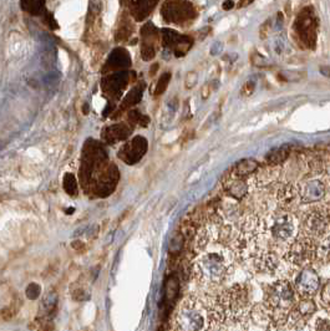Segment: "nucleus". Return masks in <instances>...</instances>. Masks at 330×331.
Returning a JSON list of instances; mask_svg holds the SVG:
<instances>
[{
	"mask_svg": "<svg viewBox=\"0 0 330 331\" xmlns=\"http://www.w3.org/2000/svg\"><path fill=\"white\" fill-rule=\"evenodd\" d=\"M193 265V275L205 287H217L227 279L232 270L234 253L231 247L223 244L222 249L212 252L202 250Z\"/></svg>",
	"mask_w": 330,
	"mask_h": 331,
	"instance_id": "1",
	"label": "nucleus"
},
{
	"mask_svg": "<svg viewBox=\"0 0 330 331\" xmlns=\"http://www.w3.org/2000/svg\"><path fill=\"white\" fill-rule=\"evenodd\" d=\"M140 98H141V88L136 87V88H133V90L131 91L130 93H128V96L126 97L125 102H123V103H125V106L135 105V103L137 102Z\"/></svg>",
	"mask_w": 330,
	"mask_h": 331,
	"instance_id": "20",
	"label": "nucleus"
},
{
	"mask_svg": "<svg viewBox=\"0 0 330 331\" xmlns=\"http://www.w3.org/2000/svg\"><path fill=\"white\" fill-rule=\"evenodd\" d=\"M301 233L321 241L330 234V212L324 207H313L302 216Z\"/></svg>",
	"mask_w": 330,
	"mask_h": 331,
	"instance_id": "5",
	"label": "nucleus"
},
{
	"mask_svg": "<svg viewBox=\"0 0 330 331\" xmlns=\"http://www.w3.org/2000/svg\"><path fill=\"white\" fill-rule=\"evenodd\" d=\"M201 92H202L203 100H207V98L210 97L211 93H212V86H211L210 83H206V85L203 86V88H202V91H201Z\"/></svg>",
	"mask_w": 330,
	"mask_h": 331,
	"instance_id": "24",
	"label": "nucleus"
},
{
	"mask_svg": "<svg viewBox=\"0 0 330 331\" xmlns=\"http://www.w3.org/2000/svg\"><path fill=\"white\" fill-rule=\"evenodd\" d=\"M284 259L296 267H308L318 259V241L299 233L288 246Z\"/></svg>",
	"mask_w": 330,
	"mask_h": 331,
	"instance_id": "4",
	"label": "nucleus"
},
{
	"mask_svg": "<svg viewBox=\"0 0 330 331\" xmlns=\"http://www.w3.org/2000/svg\"><path fill=\"white\" fill-rule=\"evenodd\" d=\"M259 167L261 166H259V163L257 162L256 160L247 158V160L237 162L233 168L231 169V174L237 177H243V178H248V177L252 176L253 173H257Z\"/></svg>",
	"mask_w": 330,
	"mask_h": 331,
	"instance_id": "11",
	"label": "nucleus"
},
{
	"mask_svg": "<svg viewBox=\"0 0 330 331\" xmlns=\"http://www.w3.org/2000/svg\"><path fill=\"white\" fill-rule=\"evenodd\" d=\"M146 151H147V141L143 137H136L122 148L121 157H122L123 161L132 165L145 155Z\"/></svg>",
	"mask_w": 330,
	"mask_h": 331,
	"instance_id": "10",
	"label": "nucleus"
},
{
	"mask_svg": "<svg viewBox=\"0 0 330 331\" xmlns=\"http://www.w3.org/2000/svg\"><path fill=\"white\" fill-rule=\"evenodd\" d=\"M211 299V298H210ZM210 299L207 302L197 297H188L183 300L173 318V329L182 331H198L206 329L208 324Z\"/></svg>",
	"mask_w": 330,
	"mask_h": 331,
	"instance_id": "2",
	"label": "nucleus"
},
{
	"mask_svg": "<svg viewBox=\"0 0 330 331\" xmlns=\"http://www.w3.org/2000/svg\"><path fill=\"white\" fill-rule=\"evenodd\" d=\"M25 4H27V6L25 7V9L27 10V11H40L42 7V4H44V0H22V6H24Z\"/></svg>",
	"mask_w": 330,
	"mask_h": 331,
	"instance_id": "18",
	"label": "nucleus"
},
{
	"mask_svg": "<svg viewBox=\"0 0 330 331\" xmlns=\"http://www.w3.org/2000/svg\"><path fill=\"white\" fill-rule=\"evenodd\" d=\"M321 72L330 79V66H321Z\"/></svg>",
	"mask_w": 330,
	"mask_h": 331,
	"instance_id": "25",
	"label": "nucleus"
},
{
	"mask_svg": "<svg viewBox=\"0 0 330 331\" xmlns=\"http://www.w3.org/2000/svg\"><path fill=\"white\" fill-rule=\"evenodd\" d=\"M156 1H157V0H138L137 7L140 6V10H138V11H143L142 16H145L147 12L151 11V9L155 6Z\"/></svg>",
	"mask_w": 330,
	"mask_h": 331,
	"instance_id": "19",
	"label": "nucleus"
},
{
	"mask_svg": "<svg viewBox=\"0 0 330 331\" xmlns=\"http://www.w3.org/2000/svg\"><path fill=\"white\" fill-rule=\"evenodd\" d=\"M297 294L302 298H312L321 289V277L311 265L303 267L293 283Z\"/></svg>",
	"mask_w": 330,
	"mask_h": 331,
	"instance_id": "6",
	"label": "nucleus"
},
{
	"mask_svg": "<svg viewBox=\"0 0 330 331\" xmlns=\"http://www.w3.org/2000/svg\"><path fill=\"white\" fill-rule=\"evenodd\" d=\"M64 188L65 191H66L69 194H71V196H74V194L76 193L77 182L72 174L67 173L66 176L64 177Z\"/></svg>",
	"mask_w": 330,
	"mask_h": 331,
	"instance_id": "15",
	"label": "nucleus"
},
{
	"mask_svg": "<svg viewBox=\"0 0 330 331\" xmlns=\"http://www.w3.org/2000/svg\"><path fill=\"white\" fill-rule=\"evenodd\" d=\"M233 1H232V0H227L226 2H224L223 4V9L224 10H229V9H232V7H233Z\"/></svg>",
	"mask_w": 330,
	"mask_h": 331,
	"instance_id": "26",
	"label": "nucleus"
},
{
	"mask_svg": "<svg viewBox=\"0 0 330 331\" xmlns=\"http://www.w3.org/2000/svg\"><path fill=\"white\" fill-rule=\"evenodd\" d=\"M109 133H107V141H116V140H121V138H125L130 135V128L126 127L125 125H120V126H112L110 127Z\"/></svg>",
	"mask_w": 330,
	"mask_h": 331,
	"instance_id": "14",
	"label": "nucleus"
},
{
	"mask_svg": "<svg viewBox=\"0 0 330 331\" xmlns=\"http://www.w3.org/2000/svg\"><path fill=\"white\" fill-rule=\"evenodd\" d=\"M254 88H256V82L254 81H247L244 83V86L242 87V95L243 96H251L254 92Z\"/></svg>",
	"mask_w": 330,
	"mask_h": 331,
	"instance_id": "22",
	"label": "nucleus"
},
{
	"mask_svg": "<svg viewBox=\"0 0 330 331\" xmlns=\"http://www.w3.org/2000/svg\"><path fill=\"white\" fill-rule=\"evenodd\" d=\"M197 80H198V76H197V74H196L195 71L188 72L187 76H186V80H185L186 88H192V87H195L196 83H197Z\"/></svg>",
	"mask_w": 330,
	"mask_h": 331,
	"instance_id": "21",
	"label": "nucleus"
},
{
	"mask_svg": "<svg viewBox=\"0 0 330 331\" xmlns=\"http://www.w3.org/2000/svg\"><path fill=\"white\" fill-rule=\"evenodd\" d=\"M222 186H223V191L234 199H243L249 192V184L247 183V178L233 176L231 173L224 177Z\"/></svg>",
	"mask_w": 330,
	"mask_h": 331,
	"instance_id": "9",
	"label": "nucleus"
},
{
	"mask_svg": "<svg viewBox=\"0 0 330 331\" xmlns=\"http://www.w3.org/2000/svg\"><path fill=\"white\" fill-rule=\"evenodd\" d=\"M291 155V148L288 146L274 148L266 156V163L268 166H279L287 161Z\"/></svg>",
	"mask_w": 330,
	"mask_h": 331,
	"instance_id": "13",
	"label": "nucleus"
},
{
	"mask_svg": "<svg viewBox=\"0 0 330 331\" xmlns=\"http://www.w3.org/2000/svg\"><path fill=\"white\" fill-rule=\"evenodd\" d=\"M170 80H171V72H165V74L160 77L157 85H156L155 95H162V93L166 91V88H167L168 83H170Z\"/></svg>",
	"mask_w": 330,
	"mask_h": 331,
	"instance_id": "16",
	"label": "nucleus"
},
{
	"mask_svg": "<svg viewBox=\"0 0 330 331\" xmlns=\"http://www.w3.org/2000/svg\"><path fill=\"white\" fill-rule=\"evenodd\" d=\"M299 199L303 204L318 203L326 197L327 187L321 179H311L306 183L298 186Z\"/></svg>",
	"mask_w": 330,
	"mask_h": 331,
	"instance_id": "7",
	"label": "nucleus"
},
{
	"mask_svg": "<svg viewBox=\"0 0 330 331\" xmlns=\"http://www.w3.org/2000/svg\"><path fill=\"white\" fill-rule=\"evenodd\" d=\"M301 232V221L298 217L289 211L279 209V212L272 214L271 218L263 221L262 234L268 233L273 243L289 246Z\"/></svg>",
	"mask_w": 330,
	"mask_h": 331,
	"instance_id": "3",
	"label": "nucleus"
},
{
	"mask_svg": "<svg viewBox=\"0 0 330 331\" xmlns=\"http://www.w3.org/2000/svg\"><path fill=\"white\" fill-rule=\"evenodd\" d=\"M277 201H278L279 209L293 212L294 207L298 204V202H301L298 186H296L292 182L282 184L277 191Z\"/></svg>",
	"mask_w": 330,
	"mask_h": 331,
	"instance_id": "8",
	"label": "nucleus"
},
{
	"mask_svg": "<svg viewBox=\"0 0 330 331\" xmlns=\"http://www.w3.org/2000/svg\"><path fill=\"white\" fill-rule=\"evenodd\" d=\"M321 302L326 308H330V279L322 287Z\"/></svg>",
	"mask_w": 330,
	"mask_h": 331,
	"instance_id": "17",
	"label": "nucleus"
},
{
	"mask_svg": "<svg viewBox=\"0 0 330 331\" xmlns=\"http://www.w3.org/2000/svg\"><path fill=\"white\" fill-rule=\"evenodd\" d=\"M292 312L296 313L297 315H299V317L304 319V318L311 317V315H313L317 312V304L312 298H302V300H299L294 305Z\"/></svg>",
	"mask_w": 330,
	"mask_h": 331,
	"instance_id": "12",
	"label": "nucleus"
},
{
	"mask_svg": "<svg viewBox=\"0 0 330 331\" xmlns=\"http://www.w3.org/2000/svg\"><path fill=\"white\" fill-rule=\"evenodd\" d=\"M40 293V287H37L36 284H30L26 289V294L30 299H35V298L39 297Z\"/></svg>",
	"mask_w": 330,
	"mask_h": 331,
	"instance_id": "23",
	"label": "nucleus"
}]
</instances>
